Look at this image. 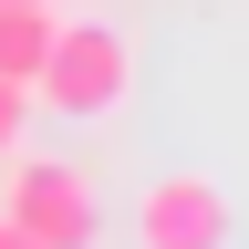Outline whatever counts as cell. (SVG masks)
I'll list each match as a JSON object with an SVG mask.
<instances>
[{
    "mask_svg": "<svg viewBox=\"0 0 249 249\" xmlns=\"http://www.w3.org/2000/svg\"><path fill=\"white\" fill-rule=\"evenodd\" d=\"M124 93H135V42L114 21H52V52L31 73V114L104 124V114H124Z\"/></svg>",
    "mask_w": 249,
    "mask_h": 249,
    "instance_id": "6da1fadb",
    "label": "cell"
},
{
    "mask_svg": "<svg viewBox=\"0 0 249 249\" xmlns=\"http://www.w3.org/2000/svg\"><path fill=\"white\" fill-rule=\"evenodd\" d=\"M0 218L31 229L42 249H93L104 239V197L73 156H42V145H11L0 156Z\"/></svg>",
    "mask_w": 249,
    "mask_h": 249,
    "instance_id": "7a4b0ae2",
    "label": "cell"
},
{
    "mask_svg": "<svg viewBox=\"0 0 249 249\" xmlns=\"http://www.w3.org/2000/svg\"><path fill=\"white\" fill-rule=\"evenodd\" d=\"M229 239H239V208H229L218 177L177 166V177L135 187V249H229Z\"/></svg>",
    "mask_w": 249,
    "mask_h": 249,
    "instance_id": "3957f363",
    "label": "cell"
},
{
    "mask_svg": "<svg viewBox=\"0 0 249 249\" xmlns=\"http://www.w3.org/2000/svg\"><path fill=\"white\" fill-rule=\"evenodd\" d=\"M52 0H0V73H11V83H31V73H42V52H52Z\"/></svg>",
    "mask_w": 249,
    "mask_h": 249,
    "instance_id": "277c9868",
    "label": "cell"
},
{
    "mask_svg": "<svg viewBox=\"0 0 249 249\" xmlns=\"http://www.w3.org/2000/svg\"><path fill=\"white\" fill-rule=\"evenodd\" d=\"M11 145H31V83L0 73V156H11Z\"/></svg>",
    "mask_w": 249,
    "mask_h": 249,
    "instance_id": "5b68a950",
    "label": "cell"
},
{
    "mask_svg": "<svg viewBox=\"0 0 249 249\" xmlns=\"http://www.w3.org/2000/svg\"><path fill=\"white\" fill-rule=\"evenodd\" d=\"M0 249H42V239H31V229H11V218H0Z\"/></svg>",
    "mask_w": 249,
    "mask_h": 249,
    "instance_id": "8992f818",
    "label": "cell"
},
{
    "mask_svg": "<svg viewBox=\"0 0 249 249\" xmlns=\"http://www.w3.org/2000/svg\"><path fill=\"white\" fill-rule=\"evenodd\" d=\"M52 11H62V0H52Z\"/></svg>",
    "mask_w": 249,
    "mask_h": 249,
    "instance_id": "52a82bcc",
    "label": "cell"
}]
</instances>
